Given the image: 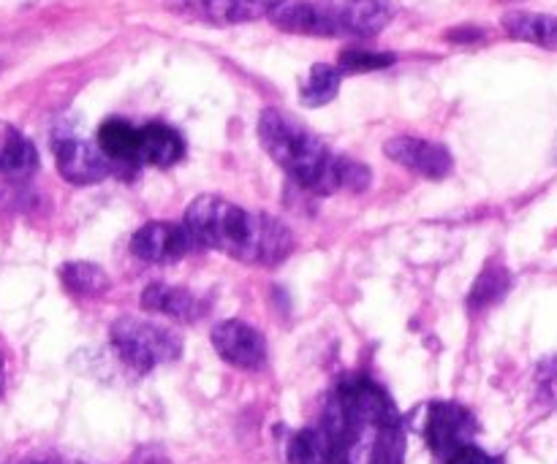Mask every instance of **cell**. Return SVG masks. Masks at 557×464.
Instances as JSON below:
<instances>
[{"label":"cell","instance_id":"6da1fadb","mask_svg":"<svg viewBox=\"0 0 557 464\" xmlns=\"http://www.w3.org/2000/svg\"><path fill=\"white\" fill-rule=\"evenodd\" d=\"M321 432L332 464H403L406 456L400 413L370 378H346L332 391Z\"/></svg>","mask_w":557,"mask_h":464},{"label":"cell","instance_id":"7a4b0ae2","mask_svg":"<svg viewBox=\"0 0 557 464\" xmlns=\"http://www.w3.org/2000/svg\"><path fill=\"white\" fill-rule=\"evenodd\" d=\"M183 226L194 244L218 250L243 264L275 266L294 250L286 223L264 212L243 210L221 196H199L185 210Z\"/></svg>","mask_w":557,"mask_h":464},{"label":"cell","instance_id":"3957f363","mask_svg":"<svg viewBox=\"0 0 557 464\" xmlns=\"http://www.w3.org/2000/svg\"><path fill=\"white\" fill-rule=\"evenodd\" d=\"M259 141L272 161L305 190L319 196L337 190H364L370 168L351 158L335 155L319 136L281 109H264L259 117Z\"/></svg>","mask_w":557,"mask_h":464},{"label":"cell","instance_id":"277c9868","mask_svg":"<svg viewBox=\"0 0 557 464\" xmlns=\"http://www.w3.org/2000/svg\"><path fill=\"white\" fill-rule=\"evenodd\" d=\"M112 346L123 364L136 373H150L161 364L174 362L183 353V337L166 326L139 318H120L112 326Z\"/></svg>","mask_w":557,"mask_h":464},{"label":"cell","instance_id":"5b68a950","mask_svg":"<svg viewBox=\"0 0 557 464\" xmlns=\"http://www.w3.org/2000/svg\"><path fill=\"white\" fill-rule=\"evenodd\" d=\"M479 432V424L468 407L457 402H433L428 407V422H424V440L430 446L433 460L449 454L457 446L473 443Z\"/></svg>","mask_w":557,"mask_h":464},{"label":"cell","instance_id":"8992f818","mask_svg":"<svg viewBox=\"0 0 557 464\" xmlns=\"http://www.w3.org/2000/svg\"><path fill=\"white\" fill-rule=\"evenodd\" d=\"M54 161L58 172L71 185H96L112 174V161L101 152V147H92L90 141L63 136L54 141Z\"/></svg>","mask_w":557,"mask_h":464},{"label":"cell","instance_id":"52a82bcc","mask_svg":"<svg viewBox=\"0 0 557 464\" xmlns=\"http://www.w3.org/2000/svg\"><path fill=\"white\" fill-rule=\"evenodd\" d=\"M384 152L386 158L400 163L403 168H411L419 177L428 179H444L455 168V161H451L449 150L444 145L417 139V136H395V139L386 141Z\"/></svg>","mask_w":557,"mask_h":464},{"label":"cell","instance_id":"ba28073f","mask_svg":"<svg viewBox=\"0 0 557 464\" xmlns=\"http://www.w3.org/2000/svg\"><path fill=\"white\" fill-rule=\"evenodd\" d=\"M212 346L239 369H261L267 364V340L243 321H223L212 329Z\"/></svg>","mask_w":557,"mask_h":464},{"label":"cell","instance_id":"9c48e42d","mask_svg":"<svg viewBox=\"0 0 557 464\" xmlns=\"http://www.w3.org/2000/svg\"><path fill=\"white\" fill-rule=\"evenodd\" d=\"M194 248V239L185 231V226L174 223H147L131 239V250L147 264H177L188 250Z\"/></svg>","mask_w":557,"mask_h":464},{"label":"cell","instance_id":"30bf717a","mask_svg":"<svg viewBox=\"0 0 557 464\" xmlns=\"http://www.w3.org/2000/svg\"><path fill=\"white\" fill-rule=\"evenodd\" d=\"M180 11L210 25H237L259 16H272L286 0H174Z\"/></svg>","mask_w":557,"mask_h":464},{"label":"cell","instance_id":"8fae6325","mask_svg":"<svg viewBox=\"0 0 557 464\" xmlns=\"http://www.w3.org/2000/svg\"><path fill=\"white\" fill-rule=\"evenodd\" d=\"M337 36L373 38L395 20V5L389 0H341L332 5Z\"/></svg>","mask_w":557,"mask_h":464},{"label":"cell","instance_id":"7c38bea8","mask_svg":"<svg viewBox=\"0 0 557 464\" xmlns=\"http://www.w3.org/2000/svg\"><path fill=\"white\" fill-rule=\"evenodd\" d=\"M141 308L150 313L166 315L172 321H183V324H194L207 315V304L196 297L188 288L166 286V283H152L141 291Z\"/></svg>","mask_w":557,"mask_h":464},{"label":"cell","instance_id":"4fadbf2b","mask_svg":"<svg viewBox=\"0 0 557 464\" xmlns=\"http://www.w3.org/2000/svg\"><path fill=\"white\" fill-rule=\"evenodd\" d=\"M275 27L299 36H337L335 20H332V5L324 3H283L270 16Z\"/></svg>","mask_w":557,"mask_h":464},{"label":"cell","instance_id":"5bb4252c","mask_svg":"<svg viewBox=\"0 0 557 464\" xmlns=\"http://www.w3.org/2000/svg\"><path fill=\"white\" fill-rule=\"evenodd\" d=\"M38 168V152L25 134L9 123H0V174L25 179Z\"/></svg>","mask_w":557,"mask_h":464},{"label":"cell","instance_id":"9a60e30c","mask_svg":"<svg viewBox=\"0 0 557 464\" xmlns=\"http://www.w3.org/2000/svg\"><path fill=\"white\" fill-rule=\"evenodd\" d=\"M185 141L174 128L163 123H150L139 128V158L141 163L166 168L183 158Z\"/></svg>","mask_w":557,"mask_h":464},{"label":"cell","instance_id":"2e32d148","mask_svg":"<svg viewBox=\"0 0 557 464\" xmlns=\"http://www.w3.org/2000/svg\"><path fill=\"white\" fill-rule=\"evenodd\" d=\"M504 30L517 41L536 43L557 52V16L533 14V11H509L504 16Z\"/></svg>","mask_w":557,"mask_h":464},{"label":"cell","instance_id":"e0dca14e","mask_svg":"<svg viewBox=\"0 0 557 464\" xmlns=\"http://www.w3.org/2000/svg\"><path fill=\"white\" fill-rule=\"evenodd\" d=\"M98 147L103 155L112 163L128 166V163H139V128H134L125 120L112 117L98 128Z\"/></svg>","mask_w":557,"mask_h":464},{"label":"cell","instance_id":"ac0fdd59","mask_svg":"<svg viewBox=\"0 0 557 464\" xmlns=\"http://www.w3.org/2000/svg\"><path fill=\"white\" fill-rule=\"evenodd\" d=\"M341 79H343L341 68L326 63H315L313 68H310L308 79H305L302 87H299V101L310 109L324 106V103H330L332 98L337 96V90H341Z\"/></svg>","mask_w":557,"mask_h":464},{"label":"cell","instance_id":"d6986e66","mask_svg":"<svg viewBox=\"0 0 557 464\" xmlns=\"http://www.w3.org/2000/svg\"><path fill=\"white\" fill-rule=\"evenodd\" d=\"M60 277H63V286L76 297H101L103 291H109L107 272L87 261H71L60 269Z\"/></svg>","mask_w":557,"mask_h":464},{"label":"cell","instance_id":"ffe728a7","mask_svg":"<svg viewBox=\"0 0 557 464\" xmlns=\"http://www.w3.org/2000/svg\"><path fill=\"white\" fill-rule=\"evenodd\" d=\"M288 464H332L330 446L321 429H302L288 443Z\"/></svg>","mask_w":557,"mask_h":464},{"label":"cell","instance_id":"44dd1931","mask_svg":"<svg viewBox=\"0 0 557 464\" xmlns=\"http://www.w3.org/2000/svg\"><path fill=\"white\" fill-rule=\"evenodd\" d=\"M509 283H511V277L504 266L487 264L471 291V308L482 310V308H490V304L500 302V299H504V293L509 291Z\"/></svg>","mask_w":557,"mask_h":464},{"label":"cell","instance_id":"7402d4cb","mask_svg":"<svg viewBox=\"0 0 557 464\" xmlns=\"http://www.w3.org/2000/svg\"><path fill=\"white\" fill-rule=\"evenodd\" d=\"M395 63V54L386 52H364V49H346L341 54V71L348 74H362V71H379L389 68Z\"/></svg>","mask_w":557,"mask_h":464},{"label":"cell","instance_id":"603a6c76","mask_svg":"<svg viewBox=\"0 0 557 464\" xmlns=\"http://www.w3.org/2000/svg\"><path fill=\"white\" fill-rule=\"evenodd\" d=\"M536 397L542 405H557V356L544 359L536 369Z\"/></svg>","mask_w":557,"mask_h":464},{"label":"cell","instance_id":"cb8c5ba5","mask_svg":"<svg viewBox=\"0 0 557 464\" xmlns=\"http://www.w3.org/2000/svg\"><path fill=\"white\" fill-rule=\"evenodd\" d=\"M435 464H504V462H500L498 456H490L487 451H484L482 446H476V440H473V443L460 446V449H455L451 454L435 460Z\"/></svg>","mask_w":557,"mask_h":464},{"label":"cell","instance_id":"d4e9b609","mask_svg":"<svg viewBox=\"0 0 557 464\" xmlns=\"http://www.w3.org/2000/svg\"><path fill=\"white\" fill-rule=\"evenodd\" d=\"M134 464H169V462L158 449H141L139 454L134 456Z\"/></svg>","mask_w":557,"mask_h":464},{"label":"cell","instance_id":"484cf974","mask_svg":"<svg viewBox=\"0 0 557 464\" xmlns=\"http://www.w3.org/2000/svg\"><path fill=\"white\" fill-rule=\"evenodd\" d=\"M3 384H5V373H3V362H0V391H3Z\"/></svg>","mask_w":557,"mask_h":464},{"label":"cell","instance_id":"4316f807","mask_svg":"<svg viewBox=\"0 0 557 464\" xmlns=\"http://www.w3.org/2000/svg\"><path fill=\"white\" fill-rule=\"evenodd\" d=\"M44 464H69V462H44Z\"/></svg>","mask_w":557,"mask_h":464}]
</instances>
